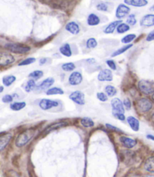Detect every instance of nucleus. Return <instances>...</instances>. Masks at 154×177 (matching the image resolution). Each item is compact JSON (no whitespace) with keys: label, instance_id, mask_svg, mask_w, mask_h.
<instances>
[{"label":"nucleus","instance_id":"nucleus-1","mask_svg":"<svg viewBox=\"0 0 154 177\" xmlns=\"http://www.w3.org/2000/svg\"><path fill=\"white\" fill-rule=\"evenodd\" d=\"M35 135V130L34 129H27L23 131L17 136L15 141V145L17 147H22L25 146L27 143L30 141V140Z\"/></svg>","mask_w":154,"mask_h":177},{"label":"nucleus","instance_id":"nucleus-2","mask_svg":"<svg viewBox=\"0 0 154 177\" xmlns=\"http://www.w3.org/2000/svg\"><path fill=\"white\" fill-rule=\"evenodd\" d=\"M6 48L7 50H10L11 52L14 53H20V54H24V53H28L30 50V47L27 45L21 44H15V43H9L6 44Z\"/></svg>","mask_w":154,"mask_h":177},{"label":"nucleus","instance_id":"nucleus-3","mask_svg":"<svg viewBox=\"0 0 154 177\" xmlns=\"http://www.w3.org/2000/svg\"><path fill=\"white\" fill-rule=\"evenodd\" d=\"M138 88L142 93L150 95L154 93V83L148 80H141L138 83Z\"/></svg>","mask_w":154,"mask_h":177},{"label":"nucleus","instance_id":"nucleus-4","mask_svg":"<svg viewBox=\"0 0 154 177\" xmlns=\"http://www.w3.org/2000/svg\"><path fill=\"white\" fill-rule=\"evenodd\" d=\"M137 110L141 113L148 112L153 108V103L150 100L147 98H141L137 103Z\"/></svg>","mask_w":154,"mask_h":177},{"label":"nucleus","instance_id":"nucleus-5","mask_svg":"<svg viewBox=\"0 0 154 177\" xmlns=\"http://www.w3.org/2000/svg\"><path fill=\"white\" fill-rule=\"evenodd\" d=\"M14 62V58L10 53L0 51V66H6L12 64Z\"/></svg>","mask_w":154,"mask_h":177},{"label":"nucleus","instance_id":"nucleus-6","mask_svg":"<svg viewBox=\"0 0 154 177\" xmlns=\"http://www.w3.org/2000/svg\"><path fill=\"white\" fill-rule=\"evenodd\" d=\"M69 98L79 105H83L85 104V95L81 91H75L70 94Z\"/></svg>","mask_w":154,"mask_h":177},{"label":"nucleus","instance_id":"nucleus-7","mask_svg":"<svg viewBox=\"0 0 154 177\" xmlns=\"http://www.w3.org/2000/svg\"><path fill=\"white\" fill-rule=\"evenodd\" d=\"M129 12H130V8L124 4H120L118 6L116 11V18L121 20V19L124 18L126 16H127Z\"/></svg>","mask_w":154,"mask_h":177},{"label":"nucleus","instance_id":"nucleus-8","mask_svg":"<svg viewBox=\"0 0 154 177\" xmlns=\"http://www.w3.org/2000/svg\"><path fill=\"white\" fill-rule=\"evenodd\" d=\"M58 105H59V104H58V101L49 100V99H43L39 102V107L41 108V109L44 110H50V109L53 108H56Z\"/></svg>","mask_w":154,"mask_h":177},{"label":"nucleus","instance_id":"nucleus-9","mask_svg":"<svg viewBox=\"0 0 154 177\" xmlns=\"http://www.w3.org/2000/svg\"><path fill=\"white\" fill-rule=\"evenodd\" d=\"M111 106L113 109V113H124L125 109L124 105H123L122 102L119 100V98H113L111 101Z\"/></svg>","mask_w":154,"mask_h":177},{"label":"nucleus","instance_id":"nucleus-10","mask_svg":"<svg viewBox=\"0 0 154 177\" xmlns=\"http://www.w3.org/2000/svg\"><path fill=\"white\" fill-rule=\"evenodd\" d=\"M82 81V75L79 71H74L69 75V83L72 86H77Z\"/></svg>","mask_w":154,"mask_h":177},{"label":"nucleus","instance_id":"nucleus-11","mask_svg":"<svg viewBox=\"0 0 154 177\" xmlns=\"http://www.w3.org/2000/svg\"><path fill=\"white\" fill-rule=\"evenodd\" d=\"M98 80L100 81H112L113 80V74L110 69H103L100 71L98 76Z\"/></svg>","mask_w":154,"mask_h":177},{"label":"nucleus","instance_id":"nucleus-12","mask_svg":"<svg viewBox=\"0 0 154 177\" xmlns=\"http://www.w3.org/2000/svg\"><path fill=\"white\" fill-rule=\"evenodd\" d=\"M141 27H150L154 26V14H147L140 21Z\"/></svg>","mask_w":154,"mask_h":177},{"label":"nucleus","instance_id":"nucleus-13","mask_svg":"<svg viewBox=\"0 0 154 177\" xmlns=\"http://www.w3.org/2000/svg\"><path fill=\"white\" fill-rule=\"evenodd\" d=\"M12 135L9 133L0 135V152L3 150L11 141Z\"/></svg>","mask_w":154,"mask_h":177},{"label":"nucleus","instance_id":"nucleus-14","mask_svg":"<svg viewBox=\"0 0 154 177\" xmlns=\"http://www.w3.org/2000/svg\"><path fill=\"white\" fill-rule=\"evenodd\" d=\"M65 29L67 32H69V33L73 34V35H77V34H79V32H80L79 26L75 22L68 23L66 25Z\"/></svg>","mask_w":154,"mask_h":177},{"label":"nucleus","instance_id":"nucleus-15","mask_svg":"<svg viewBox=\"0 0 154 177\" xmlns=\"http://www.w3.org/2000/svg\"><path fill=\"white\" fill-rule=\"evenodd\" d=\"M120 142L123 145V147L128 148V149H132V148L135 147L136 144H137L135 140L127 137H121Z\"/></svg>","mask_w":154,"mask_h":177},{"label":"nucleus","instance_id":"nucleus-16","mask_svg":"<svg viewBox=\"0 0 154 177\" xmlns=\"http://www.w3.org/2000/svg\"><path fill=\"white\" fill-rule=\"evenodd\" d=\"M125 4L128 5H132L134 7H144L148 4L147 0H124Z\"/></svg>","mask_w":154,"mask_h":177},{"label":"nucleus","instance_id":"nucleus-17","mask_svg":"<svg viewBox=\"0 0 154 177\" xmlns=\"http://www.w3.org/2000/svg\"><path fill=\"white\" fill-rule=\"evenodd\" d=\"M54 80L52 77H48V78L44 80L37 87V90H45L49 88L50 87L54 84Z\"/></svg>","mask_w":154,"mask_h":177},{"label":"nucleus","instance_id":"nucleus-18","mask_svg":"<svg viewBox=\"0 0 154 177\" xmlns=\"http://www.w3.org/2000/svg\"><path fill=\"white\" fill-rule=\"evenodd\" d=\"M100 20L97 14H90L88 15V19H87V23L88 26L91 27H95V26H98L100 23Z\"/></svg>","mask_w":154,"mask_h":177},{"label":"nucleus","instance_id":"nucleus-19","mask_svg":"<svg viewBox=\"0 0 154 177\" xmlns=\"http://www.w3.org/2000/svg\"><path fill=\"white\" fill-rule=\"evenodd\" d=\"M122 23L121 20H116L113 21V22L110 23L108 26H107L106 28L103 30V32L105 34H111L116 30V29L117 28V27L119 26V24H120Z\"/></svg>","mask_w":154,"mask_h":177},{"label":"nucleus","instance_id":"nucleus-20","mask_svg":"<svg viewBox=\"0 0 154 177\" xmlns=\"http://www.w3.org/2000/svg\"><path fill=\"white\" fill-rule=\"evenodd\" d=\"M144 169L149 173H154V156L147 159L144 163Z\"/></svg>","mask_w":154,"mask_h":177},{"label":"nucleus","instance_id":"nucleus-21","mask_svg":"<svg viewBox=\"0 0 154 177\" xmlns=\"http://www.w3.org/2000/svg\"><path fill=\"white\" fill-rule=\"evenodd\" d=\"M127 121L129 125L130 126V127L132 128V129L134 131H137L139 130V126H140V123L139 121L133 116H129L127 119Z\"/></svg>","mask_w":154,"mask_h":177},{"label":"nucleus","instance_id":"nucleus-22","mask_svg":"<svg viewBox=\"0 0 154 177\" xmlns=\"http://www.w3.org/2000/svg\"><path fill=\"white\" fill-rule=\"evenodd\" d=\"M60 52L63 56L69 57L72 56V50H71L70 46L69 44H64L60 48Z\"/></svg>","mask_w":154,"mask_h":177},{"label":"nucleus","instance_id":"nucleus-23","mask_svg":"<svg viewBox=\"0 0 154 177\" xmlns=\"http://www.w3.org/2000/svg\"><path fill=\"white\" fill-rule=\"evenodd\" d=\"M16 80V77L13 75H9L6 76V77H3L2 79V83L4 84L5 87H9L11 86L14 81Z\"/></svg>","mask_w":154,"mask_h":177},{"label":"nucleus","instance_id":"nucleus-24","mask_svg":"<svg viewBox=\"0 0 154 177\" xmlns=\"http://www.w3.org/2000/svg\"><path fill=\"white\" fill-rule=\"evenodd\" d=\"M26 107L25 102H14L10 105V108L14 111H18Z\"/></svg>","mask_w":154,"mask_h":177},{"label":"nucleus","instance_id":"nucleus-25","mask_svg":"<svg viewBox=\"0 0 154 177\" xmlns=\"http://www.w3.org/2000/svg\"><path fill=\"white\" fill-rule=\"evenodd\" d=\"M129 30H130V26L127 23H121L120 24H119V26L116 28L117 32L119 34L125 33V32H128Z\"/></svg>","mask_w":154,"mask_h":177},{"label":"nucleus","instance_id":"nucleus-26","mask_svg":"<svg viewBox=\"0 0 154 177\" xmlns=\"http://www.w3.org/2000/svg\"><path fill=\"white\" fill-rule=\"evenodd\" d=\"M46 94L48 95H63L64 94V91L61 88L58 87H53L48 89L46 92Z\"/></svg>","mask_w":154,"mask_h":177},{"label":"nucleus","instance_id":"nucleus-27","mask_svg":"<svg viewBox=\"0 0 154 177\" xmlns=\"http://www.w3.org/2000/svg\"><path fill=\"white\" fill-rule=\"evenodd\" d=\"M36 87V84L35 80L32 79V80H29L27 81V83H26L24 89H25L26 92H31V91H33Z\"/></svg>","mask_w":154,"mask_h":177},{"label":"nucleus","instance_id":"nucleus-28","mask_svg":"<svg viewBox=\"0 0 154 177\" xmlns=\"http://www.w3.org/2000/svg\"><path fill=\"white\" fill-rule=\"evenodd\" d=\"M81 124H82V126H84L85 128H92L95 126V123H94L93 120L88 117L82 119H81Z\"/></svg>","mask_w":154,"mask_h":177},{"label":"nucleus","instance_id":"nucleus-29","mask_svg":"<svg viewBox=\"0 0 154 177\" xmlns=\"http://www.w3.org/2000/svg\"><path fill=\"white\" fill-rule=\"evenodd\" d=\"M132 47V44H128V45H126V46L122 47V48H119V50H116V51L114 52V53H113V54L111 55L112 57H115V56H119V55H121L123 53H125V52L126 51V50H128L129 49V48H131Z\"/></svg>","mask_w":154,"mask_h":177},{"label":"nucleus","instance_id":"nucleus-30","mask_svg":"<svg viewBox=\"0 0 154 177\" xmlns=\"http://www.w3.org/2000/svg\"><path fill=\"white\" fill-rule=\"evenodd\" d=\"M104 90H105V92H106L107 95L109 97L114 96V95H116V92H117L116 89L114 87H113V86H110V85L107 86V87H105Z\"/></svg>","mask_w":154,"mask_h":177},{"label":"nucleus","instance_id":"nucleus-31","mask_svg":"<svg viewBox=\"0 0 154 177\" xmlns=\"http://www.w3.org/2000/svg\"><path fill=\"white\" fill-rule=\"evenodd\" d=\"M66 125V123L64 122H58V123H54V124L51 125L50 126H48V128L45 129V133H49L50 131H53V130H55L57 129V128H61L63 127V126H64Z\"/></svg>","mask_w":154,"mask_h":177},{"label":"nucleus","instance_id":"nucleus-32","mask_svg":"<svg viewBox=\"0 0 154 177\" xmlns=\"http://www.w3.org/2000/svg\"><path fill=\"white\" fill-rule=\"evenodd\" d=\"M135 38H136V35H134V34H129V35L123 37V38H122L121 41L122 42L123 44H129L132 41H133L135 39Z\"/></svg>","mask_w":154,"mask_h":177},{"label":"nucleus","instance_id":"nucleus-33","mask_svg":"<svg viewBox=\"0 0 154 177\" xmlns=\"http://www.w3.org/2000/svg\"><path fill=\"white\" fill-rule=\"evenodd\" d=\"M43 76V72L42 71H34L29 74V77L33 80H39Z\"/></svg>","mask_w":154,"mask_h":177},{"label":"nucleus","instance_id":"nucleus-34","mask_svg":"<svg viewBox=\"0 0 154 177\" xmlns=\"http://www.w3.org/2000/svg\"><path fill=\"white\" fill-rule=\"evenodd\" d=\"M61 68H62V69L64 70V71L69 72V71H73V70L76 69V66L73 62H67L65 63V64H63Z\"/></svg>","mask_w":154,"mask_h":177},{"label":"nucleus","instance_id":"nucleus-35","mask_svg":"<svg viewBox=\"0 0 154 177\" xmlns=\"http://www.w3.org/2000/svg\"><path fill=\"white\" fill-rule=\"evenodd\" d=\"M97 45H98V42H97L95 38H91L87 40L86 47L88 49H93V48H95L97 47Z\"/></svg>","mask_w":154,"mask_h":177},{"label":"nucleus","instance_id":"nucleus-36","mask_svg":"<svg viewBox=\"0 0 154 177\" xmlns=\"http://www.w3.org/2000/svg\"><path fill=\"white\" fill-rule=\"evenodd\" d=\"M34 62H36L35 58H33V57L27 58V59L23 60V61L21 62L18 64V65L19 66L28 65H30V64H32V63H33Z\"/></svg>","mask_w":154,"mask_h":177},{"label":"nucleus","instance_id":"nucleus-37","mask_svg":"<svg viewBox=\"0 0 154 177\" xmlns=\"http://www.w3.org/2000/svg\"><path fill=\"white\" fill-rule=\"evenodd\" d=\"M126 22H127V24H129V26L135 25L136 23H137V20H136L134 14H130V15L128 17Z\"/></svg>","mask_w":154,"mask_h":177},{"label":"nucleus","instance_id":"nucleus-38","mask_svg":"<svg viewBox=\"0 0 154 177\" xmlns=\"http://www.w3.org/2000/svg\"><path fill=\"white\" fill-rule=\"evenodd\" d=\"M97 10L100 11H108V5L107 4L104 2H100L99 4L97 5L96 6Z\"/></svg>","mask_w":154,"mask_h":177},{"label":"nucleus","instance_id":"nucleus-39","mask_svg":"<svg viewBox=\"0 0 154 177\" xmlns=\"http://www.w3.org/2000/svg\"><path fill=\"white\" fill-rule=\"evenodd\" d=\"M97 98H98L100 101H107V95L103 92H98L97 94Z\"/></svg>","mask_w":154,"mask_h":177},{"label":"nucleus","instance_id":"nucleus-40","mask_svg":"<svg viewBox=\"0 0 154 177\" xmlns=\"http://www.w3.org/2000/svg\"><path fill=\"white\" fill-rule=\"evenodd\" d=\"M2 102H4V103H11L13 101L12 95H4V96L2 97Z\"/></svg>","mask_w":154,"mask_h":177},{"label":"nucleus","instance_id":"nucleus-41","mask_svg":"<svg viewBox=\"0 0 154 177\" xmlns=\"http://www.w3.org/2000/svg\"><path fill=\"white\" fill-rule=\"evenodd\" d=\"M106 63H107V65L109 66L110 69H111L112 70H113V71L116 70V63H115V62L113 61V60H111V59L107 60Z\"/></svg>","mask_w":154,"mask_h":177},{"label":"nucleus","instance_id":"nucleus-42","mask_svg":"<svg viewBox=\"0 0 154 177\" xmlns=\"http://www.w3.org/2000/svg\"><path fill=\"white\" fill-rule=\"evenodd\" d=\"M113 116H114L116 118H117L118 119L122 120V121L125 120V119H126V117H125V116H124V113H113Z\"/></svg>","mask_w":154,"mask_h":177},{"label":"nucleus","instance_id":"nucleus-43","mask_svg":"<svg viewBox=\"0 0 154 177\" xmlns=\"http://www.w3.org/2000/svg\"><path fill=\"white\" fill-rule=\"evenodd\" d=\"M123 105L126 107V109H127V110H130L131 107H132V105H131V101H129V99L128 98L125 99L124 101H123Z\"/></svg>","mask_w":154,"mask_h":177},{"label":"nucleus","instance_id":"nucleus-44","mask_svg":"<svg viewBox=\"0 0 154 177\" xmlns=\"http://www.w3.org/2000/svg\"><path fill=\"white\" fill-rule=\"evenodd\" d=\"M146 40H147V41H151L154 40V30L153 31H151V32L147 35Z\"/></svg>","mask_w":154,"mask_h":177},{"label":"nucleus","instance_id":"nucleus-45","mask_svg":"<svg viewBox=\"0 0 154 177\" xmlns=\"http://www.w3.org/2000/svg\"><path fill=\"white\" fill-rule=\"evenodd\" d=\"M106 126H107V127L110 128V129H111V130H113V131H117V132H121V131H120V130L119 129V128H117L114 127V126H111V125L107 124V125H106Z\"/></svg>","mask_w":154,"mask_h":177},{"label":"nucleus","instance_id":"nucleus-46","mask_svg":"<svg viewBox=\"0 0 154 177\" xmlns=\"http://www.w3.org/2000/svg\"><path fill=\"white\" fill-rule=\"evenodd\" d=\"M47 61V59H45V58H43V59H40L39 61V64L41 65H44L45 62H46Z\"/></svg>","mask_w":154,"mask_h":177},{"label":"nucleus","instance_id":"nucleus-47","mask_svg":"<svg viewBox=\"0 0 154 177\" xmlns=\"http://www.w3.org/2000/svg\"><path fill=\"white\" fill-rule=\"evenodd\" d=\"M147 137L148 138V139L153 140H154V136H153V135H150V134H149V135L147 136Z\"/></svg>","mask_w":154,"mask_h":177},{"label":"nucleus","instance_id":"nucleus-48","mask_svg":"<svg viewBox=\"0 0 154 177\" xmlns=\"http://www.w3.org/2000/svg\"><path fill=\"white\" fill-rule=\"evenodd\" d=\"M3 90H4V87H0V93H1V92H2Z\"/></svg>","mask_w":154,"mask_h":177},{"label":"nucleus","instance_id":"nucleus-49","mask_svg":"<svg viewBox=\"0 0 154 177\" xmlns=\"http://www.w3.org/2000/svg\"><path fill=\"white\" fill-rule=\"evenodd\" d=\"M152 120H153V122H154V113H153V115H152Z\"/></svg>","mask_w":154,"mask_h":177},{"label":"nucleus","instance_id":"nucleus-50","mask_svg":"<svg viewBox=\"0 0 154 177\" xmlns=\"http://www.w3.org/2000/svg\"><path fill=\"white\" fill-rule=\"evenodd\" d=\"M150 10H151V11H154V5L153 6V7L150 8Z\"/></svg>","mask_w":154,"mask_h":177},{"label":"nucleus","instance_id":"nucleus-51","mask_svg":"<svg viewBox=\"0 0 154 177\" xmlns=\"http://www.w3.org/2000/svg\"><path fill=\"white\" fill-rule=\"evenodd\" d=\"M152 98H153V100L154 101V94L153 95V96H152Z\"/></svg>","mask_w":154,"mask_h":177},{"label":"nucleus","instance_id":"nucleus-52","mask_svg":"<svg viewBox=\"0 0 154 177\" xmlns=\"http://www.w3.org/2000/svg\"><path fill=\"white\" fill-rule=\"evenodd\" d=\"M106 1H108V0H106Z\"/></svg>","mask_w":154,"mask_h":177}]
</instances>
